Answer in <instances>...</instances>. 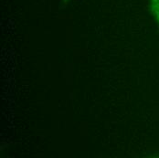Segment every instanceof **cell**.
Returning a JSON list of instances; mask_svg holds the SVG:
<instances>
[{"instance_id":"1","label":"cell","mask_w":159,"mask_h":158,"mask_svg":"<svg viewBox=\"0 0 159 158\" xmlns=\"http://www.w3.org/2000/svg\"><path fill=\"white\" fill-rule=\"evenodd\" d=\"M151 11L159 23V0H151Z\"/></svg>"}]
</instances>
